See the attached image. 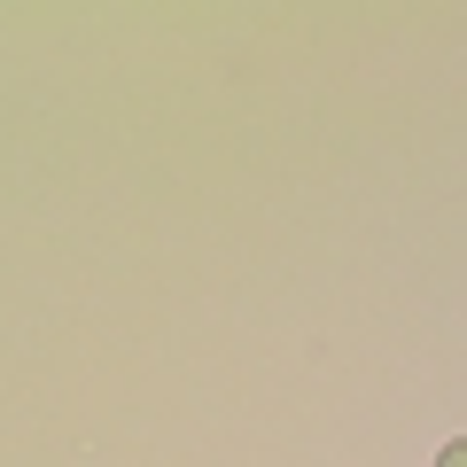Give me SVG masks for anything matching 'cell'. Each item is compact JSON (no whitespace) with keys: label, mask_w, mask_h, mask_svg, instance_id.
Returning a JSON list of instances; mask_svg holds the SVG:
<instances>
[{"label":"cell","mask_w":467,"mask_h":467,"mask_svg":"<svg viewBox=\"0 0 467 467\" xmlns=\"http://www.w3.org/2000/svg\"><path fill=\"white\" fill-rule=\"evenodd\" d=\"M436 467H467V436H451V444L436 451Z\"/></svg>","instance_id":"cell-1"}]
</instances>
